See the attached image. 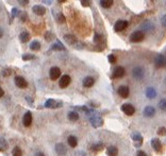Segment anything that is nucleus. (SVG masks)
Here are the masks:
<instances>
[{
  "label": "nucleus",
  "mask_w": 166,
  "mask_h": 156,
  "mask_svg": "<svg viewBox=\"0 0 166 156\" xmlns=\"http://www.w3.org/2000/svg\"><path fill=\"white\" fill-rule=\"evenodd\" d=\"M88 117V120L91 122V124L94 126V128H100L102 126L103 124V119L101 118V116L99 114L98 111H96L95 109H89V111L86 113Z\"/></svg>",
  "instance_id": "f257e3e1"
},
{
  "label": "nucleus",
  "mask_w": 166,
  "mask_h": 156,
  "mask_svg": "<svg viewBox=\"0 0 166 156\" xmlns=\"http://www.w3.org/2000/svg\"><path fill=\"white\" fill-rule=\"evenodd\" d=\"M132 74H133V78L136 79V80H142L144 76H145V70L142 66L134 67L133 70H132Z\"/></svg>",
  "instance_id": "f03ea898"
},
{
  "label": "nucleus",
  "mask_w": 166,
  "mask_h": 156,
  "mask_svg": "<svg viewBox=\"0 0 166 156\" xmlns=\"http://www.w3.org/2000/svg\"><path fill=\"white\" fill-rule=\"evenodd\" d=\"M145 38V34L142 31H134L130 35V41L132 43H140Z\"/></svg>",
  "instance_id": "7ed1b4c3"
},
{
  "label": "nucleus",
  "mask_w": 166,
  "mask_h": 156,
  "mask_svg": "<svg viewBox=\"0 0 166 156\" xmlns=\"http://www.w3.org/2000/svg\"><path fill=\"white\" fill-rule=\"evenodd\" d=\"M61 76V69L59 68V67L57 66H53L50 68L49 70V76H50V79L52 81H56L58 80L59 78H60Z\"/></svg>",
  "instance_id": "20e7f679"
},
{
  "label": "nucleus",
  "mask_w": 166,
  "mask_h": 156,
  "mask_svg": "<svg viewBox=\"0 0 166 156\" xmlns=\"http://www.w3.org/2000/svg\"><path fill=\"white\" fill-rule=\"evenodd\" d=\"M61 106H63V103L61 101L53 100V99H48L45 103V107L47 108H58Z\"/></svg>",
  "instance_id": "39448f33"
},
{
  "label": "nucleus",
  "mask_w": 166,
  "mask_h": 156,
  "mask_svg": "<svg viewBox=\"0 0 166 156\" xmlns=\"http://www.w3.org/2000/svg\"><path fill=\"white\" fill-rule=\"evenodd\" d=\"M70 82H71L70 76H68V74H64V76H61L60 82H59V86H60L61 88H66V87L70 84Z\"/></svg>",
  "instance_id": "423d86ee"
},
{
  "label": "nucleus",
  "mask_w": 166,
  "mask_h": 156,
  "mask_svg": "<svg viewBox=\"0 0 166 156\" xmlns=\"http://www.w3.org/2000/svg\"><path fill=\"white\" fill-rule=\"evenodd\" d=\"M121 111H124L126 115H128V116H132V115L135 113V108H134V106L131 105V104L125 103L121 105Z\"/></svg>",
  "instance_id": "0eeeda50"
},
{
  "label": "nucleus",
  "mask_w": 166,
  "mask_h": 156,
  "mask_svg": "<svg viewBox=\"0 0 166 156\" xmlns=\"http://www.w3.org/2000/svg\"><path fill=\"white\" fill-rule=\"evenodd\" d=\"M128 21L127 20H117L116 24H114V30L116 32L124 31L125 29L128 27Z\"/></svg>",
  "instance_id": "6e6552de"
},
{
  "label": "nucleus",
  "mask_w": 166,
  "mask_h": 156,
  "mask_svg": "<svg viewBox=\"0 0 166 156\" xmlns=\"http://www.w3.org/2000/svg\"><path fill=\"white\" fill-rule=\"evenodd\" d=\"M154 65H156L158 68H162V67L166 66V57L162 54H159L154 59Z\"/></svg>",
  "instance_id": "1a4fd4ad"
},
{
  "label": "nucleus",
  "mask_w": 166,
  "mask_h": 156,
  "mask_svg": "<svg viewBox=\"0 0 166 156\" xmlns=\"http://www.w3.org/2000/svg\"><path fill=\"white\" fill-rule=\"evenodd\" d=\"M125 73H126V70H125L124 67L117 66L115 67V69L113 71V78L114 79H120L125 76Z\"/></svg>",
  "instance_id": "9d476101"
},
{
  "label": "nucleus",
  "mask_w": 166,
  "mask_h": 156,
  "mask_svg": "<svg viewBox=\"0 0 166 156\" xmlns=\"http://www.w3.org/2000/svg\"><path fill=\"white\" fill-rule=\"evenodd\" d=\"M15 85L18 87V88H26V87L28 86V83H27V81L22 78V76H15Z\"/></svg>",
  "instance_id": "9b49d317"
},
{
  "label": "nucleus",
  "mask_w": 166,
  "mask_h": 156,
  "mask_svg": "<svg viewBox=\"0 0 166 156\" xmlns=\"http://www.w3.org/2000/svg\"><path fill=\"white\" fill-rule=\"evenodd\" d=\"M54 149H56V152L58 153V155H61V156L65 155L66 152H67V148H66V146H65L64 143H62V142L57 143Z\"/></svg>",
  "instance_id": "f8f14e48"
},
{
  "label": "nucleus",
  "mask_w": 166,
  "mask_h": 156,
  "mask_svg": "<svg viewBox=\"0 0 166 156\" xmlns=\"http://www.w3.org/2000/svg\"><path fill=\"white\" fill-rule=\"evenodd\" d=\"M22 123H24V125L27 126V128H29V126L32 124V114H31V111H27V113L24 115Z\"/></svg>",
  "instance_id": "ddd939ff"
},
{
  "label": "nucleus",
  "mask_w": 166,
  "mask_h": 156,
  "mask_svg": "<svg viewBox=\"0 0 166 156\" xmlns=\"http://www.w3.org/2000/svg\"><path fill=\"white\" fill-rule=\"evenodd\" d=\"M117 91H118V95H119L120 97L124 98V99L128 98L129 95H130V90H129V87L128 86H120Z\"/></svg>",
  "instance_id": "4468645a"
},
{
  "label": "nucleus",
  "mask_w": 166,
  "mask_h": 156,
  "mask_svg": "<svg viewBox=\"0 0 166 156\" xmlns=\"http://www.w3.org/2000/svg\"><path fill=\"white\" fill-rule=\"evenodd\" d=\"M64 41L67 43V44H69V45H76V44L78 43L77 37H76L75 35H72V34L64 35Z\"/></svg>",
  "instance_id": "2eb2a0df"
},
{
  "label": "nucleus",
  "mask_w": 166,
  "mask_h": 156,
  "mask_svg": "<svg viewBox=\"0 0 166 156\" xmlns=\"http://www.w3.org/2000/svg\"><path fill=\"white\" fill-rule=\"evenodd\" d=\"M32 11H33L34 14L42 16V15H44L46 13V7H44L43 5H34V7H32Z\"/></svg>",
  "instance_id": "dca6fc26"
},
{
  "label": "nucleus",
  "mask_w": 166,
  "mask_h": 156,
  "mask_svg": "<svg viewBox=\"0 0 166 156\" xmlns=\"http://www.w3.org/2000/svg\"><path fill=\"white\" fill-rule=\"evenodd\" d=\"M151 146L153 149L156 150L157 152H161V151H162V143H161V141H160V139H158V138L152 139Z\"/></svg>",
  "instance_id": "f3484780"
},
{
  "label": "nucleus",
  "mask_w": 166,
  "mask_h": 156,
  "mask_svg": "<svg viewBox=\"0 0 166 156\" xmlns=\"http://www.w3.org/2000/svg\"><path fill=\"white\" fill-rule=\"evenodd\" d=\"M143 114H144V116H146V117H153L154 114H156V109H154V107H152V106H146V107L144 108Z\"/></svg>",
  "instance_id": "a211bd4d"
},
{
  "label": "nucleus",
  "mask_w": 166,
  "mask_h": 156,
  "mask_svg": "<svg viewBox=\"0 0 166 156\" xmlns=\"http://www.w3.org/2000/svg\"><path fill=\"white\" fill-rule=\"evenodd\" d=\"M132 139L134 140V146L135 147H141L142 143H143V137L141 136V134H138V133H134L133 135H132Z\"/></svg>",
  "instance_id": "6ab92c4d"
},
{
  "label": "nucleus",
  "mask_w": 166,
  "mask_h": 156,
  "mask_svg": "<svg viewBox=\"0 0 166 156\" xmlns=\"http://www.w3.org/2000/svg\"><path fill=\"white\" fill-rule=\"evenodd\" d=\"M146 97L148 99H154L157 97V90L153 87H149L146 89Z\"/></svg>",
  "instance_id": "aec40b11"
},
{
  "label": "nucleus",
  "mask_w": 166,
  "mask_h": 156,
  "mask_svg": "<svg viewBox=\"0 0 166 156\" xmlns=\"http://www.w3.org/2000/svg\"><path fill=\"white\" fill-rule=\"evenodd\" d=\"M50 50H54V51H63V50H65V47L63 46L62 43L59 42V41H57V42L51 46Z\"/></svg>",
  "instance_id": "412c9836"
},
{
  "label": "nucleus",
  "mask_w": 166,
  "mask_h": 156,
  "mask_svg": "<svg viewBox=\"0 0 166 156\" xmlns=\"http://www.w3.org/2000/svg\"><path fill=\"white\" fill-rule=\"evenodd\" d=\"M94 79H93L92 76H86V78H84L83 79V81H82V84H83V86L84 87H92L93 85H94Z\"/></svg>",
  "instance_id": "4be33fe9"
},
{
  "label": "nucleus",
  "mask_w": 166,
  "mask_h": 156,
  "mask_svg": "<svg viewBox=\"0 0 166 156\" xmlns=\"http://www.w3.org/2000/svg\"><path fill=\"white\" fill-rule=\"evenodd\" d=\"M104 148V145L102 142H96V143H93L92 146L89 147V149L94 151V152H98V151H101V150Z\"/></svg>",
  "instance_id": "5701e85b"
},
{
  "label": "nucleus",
  "mask_w": 166,
  "mask_h": 156,
  "mask_svg": "<svg viewBox=\"0 0 166 156\" xmlns=\"http://www.w3.org/2000/svg\"><path fill=\"white\" fill-rule=\"evenodd\" d=\"M106 154H108V156H117V154H118V150H117L116 147L111 146L108 148V150H106Z\"/></svg>",
  "instance_id": "b1692460"
},
{
  "label": "nucleus",
  "mask_w": 166,
  "mask_h": 156,
  "mask_svg": "<svg viewBox=\"0 0 166 156\" xmlns=\"http://www.w3.org/2000/svg\"><path fill=\"white\" fill-rule=\"evenodd\" d=\"M67 142L68 145H69V147L76 148L77 145H78V139H77V137H75V136H69L67 138Z\"/></svg>",
  "instance_id": "393cba45"
},
{
  "label": "nucleus",
  "mask_w": 166,
  "mask_h": 156,
  "mask_svg": "<svg viewBox=\"0 0 166 156\" xmlns=\"http://www.w3.org/2000/svg\"><path fill=\"white\" fill-rule=\"evenodd\" d=\"M19 39H20L21 43L29 42V39H30V34H29V32H27V31L21 32L20 34H19Z\"/></svg>",
  "instance_id": "a878e982"
},
{
  "label": "nucleus",
  "mask_w": 166,
  "mask_h": 156,
  "mask_svg": "<svg viewBox=\"0 0 166 156\" xmlns=\"http://www.w3.org/2000/svg\"><path fill=\"white\" fill-rule=\"evenodd\" d=\"M30 49L33 50V51H39V49H41V44H39V41H33L30 44Z\"/></svg>",
  "instance_id": "bb28decb"
},
{
  "label": "nucleus",
  "mask_w": 166,
  "mask_h": 156,
  "mask_svg": "<svg viewBox=\"0 0 166 156\" xmlns=\"http://www.w3.org/2000/svg\"><path fill=\"white\" fill-rule=\"evenodd\" d=\"M7 149V142L3 137H0V152H3Z\"/></svg>",
  "instance_id": "cd10ccee"
},
{
  "label": "nucleus",
  "mask_w": 166,
  "mask_h": 156,
  "mask_svg": "<svg viewBox=\"0 0 166 156\" xmlns=\"http://www.w3.org/2000/svg\"><path fill=\"white\" fill-rule=\"evenodd\" d=\"M100 5L104 9H110V7H112V4H113V1L112 0H102V1H100L99 2Z\"/></svg>",
  "instance_id": "c85d7f7f"
},
{
  "label": "nucleus",
  "mask_w": 166,
  "mask_h": 156,
  "mask_svg": "<svg viewBox=\"0 0 166 156\" xmlns=\"http://www.w3.org/2000/svg\"><path fill=\"white\" fill-rule=\"evenodd\" d=\"M68 119L72 122L77 121V120L79 119V114L77 113V111H70V113L68 114Z\"/></svg>",
  "instance_id": "c756f323"
},
{
  "label": "nucleus",
  "mask_w": 166,
  "mask_h": 156,
  "mask_svg": "<svg viewBox=\"0 0 166 156\" xmlns=\"http://www.w3.org/2000/svg\"><path fill=\"white\" fill-rule=\"evenodd\" d=\"M12 73H13V70L7 67V68H3V70L1 71V76H4V78H7V76H12Z\"/></svg>",
  "instance_id": "7c9ffc66"
},
{
  "label": "nucleus",
  "mask_w": 166,
  "mask_h": 156,
  "mask_svg": "<svg viewBox=\"0 0 166 156\" xmlns=\"http://www.w3.org/2000/svg\"><path fill=\"white\" fill-rule=\"evenodd\" d=\"M12 153H13V156H22V151L19 147H15Z\"/></svg>",
  "instance_id": "2f4dec72"
},
{
  "label": "nucleus",
  "mask_w": 166,
  "mask_h": 156,
  "mask_svg": "<svg viewBox=\"0 0 166 156\" xmlns=\"http://www.w3.org/2000/svg\"><path fill=\"white\" fill-rule=\"evenodd\" d=\"M35 59V55L34 54H30V53H26L22 55V59L24 61H32V59Z\"/></svg>",
  "instance_id": "473e14b6"
},
{
  "label": "nucleus",
  "mask_w": 166,
  "mask_h": 156,
  "mask_svg": "<svg viewBox=\"0 0 166 156\" xmlns=\"http://www.w3.org/2000/svg\"><path fill=\"white\" fill-rule=\"evenodd\" d=\"M57 20H58V22H60V24H64L65 21H66V19H65V16H64L62 13H60V14H58L57 15Z\"/></svg>",
  "instance_id": "72a5a7b5"
},
{
  "label": "nucleus",
  "mask_w": 166,
  "mask_h": 156,
  "mask_svg": "<svg viewBox=\"0 0 166 156\" xmlns=\"http://www.w3.org/2000/svg\"><path fill=\"white\" fill-rule=\"evenodd\" d=\"M159 107L160 109H162V111H166V99H163V100L160 101Z\"/></svg>",
  "instance_id": "f704fd0d"
},
{
  "label": "nucleus",
  "mask_w": 166,
  "mask_h": 156,
  "mask_svg": "<svg viewBox=\"0 0 166 156\" xmlns=\"http://www.w3.org/2000/svg\"><path fill=\"white\" fill-rule=\"evenodd\" d=\"M45 38H46V41H48V42H51V39H53L54 36H53V34L51 32H47L46 34H45Z\"/></svg>",
  "instance_id": "c9c22d12"
},
{
  "label": "nucleus",
  "mask_w": 166,
  "mask_h": 156,
  "mask_svg": "<svg viewBox=\"0 0 166 156\" xmlns=\"http://www.w3.org/2000/svg\"><path fill=\"white\" fill-rule=\"evenodd\" d=\"M108 59H109V62L111 63V64H114V63L116 62V56L113 55V54H110V55L108 56Z\"/></svg>",
  "instance_id": "e433bc0d"
},
{
  "label": "nucleus",
  "mask_w": 166,
  "mask_h": 156,
  "mask_svg": "<svg viewBox=\"0 0 166 156\" xmlns=\"http://www.w3.org/2000/svg\"><path fill=\"white\" fill-rule=\"evenodd\" d=\"M165 134H166V128L164 126H162V128H160L158 130V135H165Z\"/></svg>",
  "instance_id": "4c0bfd02"
},
{
  "label": "nucleus",
  "mask_w": 166,
  "mask_h": 156,
  "mask_svg": "<svg viewBox=\"0 0 166 156\" xmlns=\"http://www.w3.org/2000/svg\"><path fill=\"white\" fill-rule=\"evenodd\" d=\"M18 13H19V12L17 11V9H16V7H14V9L12 10V13H11V15H12V16H11V19L13 20V19H14V17L16 16V14H18Z\"/></svg>",
  "instance_id": "58836bf2"
},
{
  "label": "nucleus",
  "mask_w": 166,
  "mask_h": 156,
  "mask_svg": "<svg viewBox=\"0 0 166 156\" xmlns=\"http://www.w3.org/2000/svg\"><path fill=\"white\" fill-rule=\"evenodd\" d=\"M74 108H76V109H80V111H85V113H87V111H89V108H87L86 106H75Z\"/></svg>",
  "instance_id": "ea45409f"
},
{
  "label": "nucleus",
  "mask_w": 166,
  "mask_h": 156,
  "mask_svg": "<svg viewBox=\"0 0 166 156\" xmlns=\"http://www.w3.org/2000/svg\"><path fill=\"white\" fill-rule=\"evenodd\" d=\"M19 14L21 15V16H19V17H20V20L22 21V22L27 20V13H25V12H24V13H19Z\"/></svg>",
  "instance_id": "a19ab883"
},
{
  "label": "nucleus",
  "mask_w": 166,
  "mask_h": 156,
  "mask_svg": "<svg viewBox=\"0 0 166 156\" xmlns=\"http://www.w3.org/2000/svg\"><path fill=\"white\" fill-rule=\"evenodd\" d=\"M81 4L83 7H89L91 2H89V1H81Z\"/></svg>",
  "instance_id": "79ce46f5"
},
{
  "label": "nucleus",
  "mask_w": 166,
  "mask_h": 156,
  "mask_svg": "<svg viewBox=\"0 0 166 156\" xmlns=\"http://www.w3.org/2000/svg\"><path fill=\"white\" fill-rule=\"evenodd\" d=\"M136 156H147V155H146V153L144 151H138Z\"/></svg>",
  "instance_id": "37998d69"
},
{
  "label": "nucleus",
  "mask_w": 166,
  "mask_h": 156,
  "mask_svg": "<svg viewBox=\"0 0 166 156\" xmlns=\"http://www.w3.org/2000/svg\"><path fill=\"white\" fill-rule=\"evenodd\" d=\"M161 21H162V24H164L166 27V15H164L162 17V19H161Z\"/></svg>",
  "instance_id": "c03bdc74"
},
{
  "label": "nucleus",
  "mask_w": 166,
  "mask_h": 156,
  "mask_svg": "<svg viewBox=\"0 0 166 156\" xmlns=\"http://www.w3.org/2000/svg\"><path fill=\"white\" fill-rule=\"evenodd\" d=\"M29 1H19V4H21V5H27Z\"/></svg>",
  "instance_id": "a18cd8bd"
},
{
  "label": "nucleus",
  "mask_w": 166,
  "mask_h": 156,
  "mask_svg": "<svg viewBox=\"0 0 166 156\" xmlns=\"http://www.w3.org/2000/svg\"><path fill=\"white\" fill-rule=\"evenodd\" d=\"M34 156H45V154H44L43 152H36Z\"/></svg>",
  "instance_id": "49530a36"
},
{
  "label": "nucleus",
  "mask_w": 166,
  "mask_h": 156,
  "mask_svg": "<svg viewBox=\"0 0 166 156\" xmlns=\"http://www.w3.org/2000/svg\"><path fill=\"white\" fill-rule=\"evenodd\" d=\"M3 95H4V91H3V89L0 87V98H2L3 97Z\"/></svg>",
  "instance_id": "de8ad7c7"
},
{
  "label": "nucleus",
  "mask_w": 166,
  "mask_h": 156,
  "mask_svg": "<svg viewBox=\"0 0 166 156\" xmlns=\"http://www.w3.org/2000/svg\"><path fill=\"white\" fill-rule=\"evenodd\" d=\"M26 99H27V101H28V103H30V105H32V99L29 97H26Z\"/></svg>",
  "instance_id": "09e8293b"
},
{
  "label": "nucleus",
  "mask_w": 166,
  "mask_h": 156,
  "mask_svg": "<svg viewBox=\"0 0 166 156\" xmlns=\"http://www.w3.org/2000/svg\"><path fill=\"white\" fill-rule=\"evenodd\" d=\"M2 36H3V30L0 28V38L2 37Z\"/></svg>",
  "instance_id": "8fccbe9b"
},
{
  "label": "nucleus",
  "mask_w": 166,
  "mask_h": 156,
  "mask_svg": "<svg viewBox=\"0 0 166 156\" xmlns=\"http://www.w3.org/2000/svg\"><path fill=\"white\" fill-rule=\"evenodd\" d=\"M44 3H46V4H51V1H44Z\"/></svg>",
  "instance_id": "3c124183"
}]
</instances>
